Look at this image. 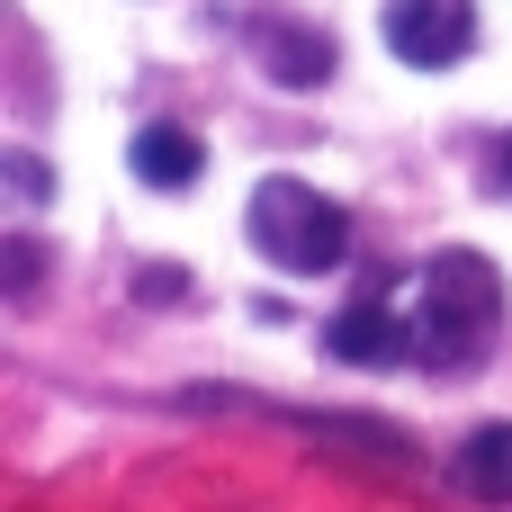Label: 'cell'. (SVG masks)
I'll return each instance as SVG.
<instances>
[{"instance_id":"obj_1","label":"cell","mask_w":512,"mask_h":512,"mask_svg":"<svg viewBox=\"0 0 512 512\" xmlns=\"http://www.w3.org/2000/svg\"><path fill=\"white\" fill-rule=\"evenodd\" d=\"M504 324V279L477 252H432L423 297H414V360L423 369H477Z\"/></svg>"},{"instance_id":"obj_2","label":"cell","mask_w":512,"mask_h":512,"mask_svg":"<svg viewBox=\"0 0 512 512\" xmlns=\"http://www.w3.org/2000/svg\"><path fill=\"white\" fill-rule=\"evenodd\" d=\"M243 225H252V252L279 261L288 279H324V270H342V252H351V216H342L324 189H306V180H261Z\"/></svg>"},{"instance_id":"obj_3","label":"cell","mask_w":512,"mask_h":512,"mask_svg":"<svg viewBox=\"0 0 512 512\" xmlns=\"http://www.w3.org/2000/svg\"><path fill=\"white\" fill-rule=\"evenodd\" d=\"M387 54L414 72H450L477 45V0H387Z\"/></svg>"},{"instance_id":"obj_4","label":"cell","mask_w":512,"mask_h":512,"mask_svg":"<svg viewBox=\"0 0 512 512\" xmlns=\"http://www.w3.org/2000/svg\"><path fill=\"white\" fill-rule=\"evenodd\" d=\"M261 72L288 81V90H315V81H333V36H324V27L270 18V27H261Z\"/></svg>"},{"instance_id":"obj_5","label":"cell","mask_w":512,"mask_h":512,"mask_svg":"<svg viewBox=\"0 0 512 512\" xmlns=\"http://www.w3.org/2000/svg\"><path fill=\"white\" fill-rule=\"evenodd\" d=\"M405 342H414V333H405L387 306H342V315H333V333H324V351H333L342 369H387Z\"/></svg>"},{"instance_id":"obj_6","label":"cell","mask_w":512,"mask_h":512,"mask_svg":"<svg viewBox=\"0 0 512 512\" xmlns=\"http://www.w3.org/2000/svg\"><path fill=\"white\" fill-rule=\"evenodd\" d=\"M126 162H135V180H144V189H189V180L207 171V153H198V135H189V126H144Z\"/></svg>"},{"instance_id":"obj_7","label":"cell","mask_w":512,"mask_h":512,"mask_svg":"<svg viewBox=\"0 0 512 512\" xmlns=\"http://www.w3.org/2000/svg\"><path fill=\"white\" fill-rule=\"evenodd\" d=\"M459 486H468L477 504H512V423L468 432V450H459Z\"/></svg>"},{"instance_id":"obj_8","label":"cell","mask_w":512,"mask_h":512,"mask_svg":"<svg viewBox=\"0 0 512 512\" xmlns=\"http://www.w3.org/2000/svg\"><path fill=\"white\" fill-rule=\"evenodd\" d=\"M9 189H18V198H45V162H36V153H9Z\"/></svg>"},{"instance_id":"obj_9","label":"cell","mask_w":512,"mask_h":512,"mask_svg":"<svg viewBox=\"0 0 512 512\" xmlns=\"http://www.w3.org/2000/svg\"><path fill=\"white\" fill-rule=\"evenodd\" d=\"M27 288H36V243L18 234V243H9V297H27Z\"/></svg>"},{"instance_id":"obj_10","label":"cell","mask_w":512,"mask_h":512,"mask_svg":"<svg viewBox=\"0 0 512 512\" xmlns=\"http://www.w3.org/2000/svg\"><path fill=\"white\" fill-rule=\"evenodd\" d=\"M135 297H180V270H135Z\"/></svg>"},{"instance_id":"obj_11","label":"cell","mask_w":512,"mask_h":512,"mask_svg":"<svg viewBox=\"0 0 512 512\" xmlns=\"http://www.w3.org/2000/svg\"><path fill=\"white\" fill-rule=\"evenodd\" d=\"M504 171H512V153H504Z\"/></svg>"}]
</instances>
